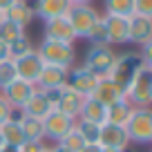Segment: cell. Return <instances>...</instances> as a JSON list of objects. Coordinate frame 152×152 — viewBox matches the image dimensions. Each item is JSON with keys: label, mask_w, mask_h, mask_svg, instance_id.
<instances>
[{"label": "cell", "mask_w": 152, "mask_h": 152, "mask_svg": "<svg viewBox=\"0 0 152 152\" xmlns=\"http://www.w3.org/2000/svg\"><path fill=\"white\" fill-rule=\"evenodd\" d=\"M148 40H152V18L134 14L130 18V43L143 47Z\"/></svg>", "instance_id": "ac0fdd59"}, {"label": "cell", "mask_w": 152, "mask_h": 152, "mask_svg": "<svg viewBox=\"0 0 152 152\" xmlns=\"http://www.w3.org/2000/svg\"><path fill=\"white\" fill-rule=\"evenodd\" d=\"M116 56L119 54L110 45H90V49L83 56V67L99 78H107L114 63H116Z\"/></svg>", "instance_id": "7a4b0ae2"}, {"label": "cell", "mask_w": 152, "mask_h": 152, "mask_svg": "<svg viewBox=\"0 0 152 152\" xmlns=\"http://www.w3.org/2000/svg\"><path fill=\"white\" fill-rule=\"evenodd\" d=\"M105 31H107L110 47L112 45L130 43V18H119V16H103Z\"/></svg>", "instance_id": "7c38bea8"}, {"label": "cell", "mask_w": 152, "mask_h": 152, "mask_svg": "<svg viewBox=\"0 0 152 152\" xmlns=\"http://www.w3.org/2000/svg\"><path fill=\"white\" fill-rule=\"evenodd\" d=\"M20 36H25V27L11 23V20H2V23H0V38H2L5 43H11V40H16V38H20Z\"/></svg>", "instance_id": "83f0119b"}, {"label": "cell", "mask_w": 152, "mask_h": 152, "mask_svg": "<svg viewBox=\"0 0 152 152\" xmlns=\"http://www.w3.org/2000/svg\"><path fill=\"white\" fill-rule=\"evenodd\" d=\"M43 38H47V40H61V43H72V45H74L76 34H74V29H72L67 16H65V18L47 20L45 27H43Z\"/></svg>", "instance_id": "4fadbf2b"}, {"label": "cell", "mask_w": 152, "mask_h": 152, "mask_svg": "<svg viewBox=\"0 0 152 152\" xmlns=\"http://www.w3.org/2000/svg\"><path fill=\"white\" fill-rule=\"evenodd\" d=\"M27 119V114H25L23 107H9V121L11 123H23Z\"/></svg>", "instance_id": "e575fe53"}, {"label": "cell", "mask_w": 152, "mask_h": 152, "mask_svg": "<svg viewBox=\"0 0 152 152\" xmlns=\"http://www.w3.org/2000/svg\"><path fill=\"white\" fill-rule=\"evenodd\" d=\"M78 119L87 121V123L103 125L105 121H107V107L90 96V99H85V103H83V110H81V114H78Z\"/></svg>", "instance_id": "ffe728a7"}, {"label": "cell", "mask_w": 152, "mask_h": 152, "mask_svg": "<svg viewBox=\"0 0 152 152\" xmlns=\"http://www.w3.org/2000/svg\"><path fill=\"white\" fill-rule=\"evenodd\" d=\"M130 143H152V107H134L125 123Z\"/></svg>", "instance_id": "5b68a950"}, {"label": "cell", "mask_w": 152, "mask_h": 152, "mask_svg": "<svg viewBox=\"0 0 152 152\" xmlns=\"http://www.w3.org/2000/svg\"><path fill=\"white\" fill-rule=\"evenodd\" d=\"M99 18H101V14L92 5H72L69 14H67V20H69L76 38H85Z\"/></svg>", "instance_id": "8992f818"}, {"label": "cell", "mask_w": 152, "mask_h": 152, "mask_svg": "<svg viewBox=\"0 0 152 152\" xmlns=\"http://www.w3.org/2000/svg\"><path fill=\"white\" fill-rule=\"evenodd\" d=\"M29 52H34V43H31V38H29V36H20V38H16V40L9 43V58H11V61L27 56Z\"/></svg>", "instance_id": "4316f807"}, {"label": "cell", "mask_w": 152, "mask_h": 152, "mask_svg": "<svg viewBox=\"0 0 152 152\" xmlns=\"http://www.w3.org/2000/svg\"><path fill=\"white\" fill-rule=\"evenodd\" d=\"M23 110H25V114L27 116H31V119H38V121H43L45 116H47L49 112H52V105H49V101L45 99V94L40 90L36 87V92H34L31 96H29V101L23 105Z\"/></svg>", "instance_id": "d6986e66"}, {"label": "cell", "mask_w": 152, "mask_h": 152, "mask_svg": "<svg viewBox=\"0 0 152 152\" xmlns=\"http://www.w3.org/2000/svg\"><path fill=\"white\" fill-rule=\"evenodd\" d=\"M27 2H29V0H27Z\"/></svg>", "instance_id": "7dc6e473"}, {"label": "cell", "mask_w": 152, "mask_h": 152, "mask_svg": "<svg viewBox=\"0 0 152 152\" xmlns=\"http://www.w3.org/2000/svg\"><path fill=\"white\" fill-rule=\"evenodd\" d=\"M45 148V141H25L20 145V152H40Z\"/></svg>", "instance_id": "836d02e7"}, {"label": "cell", "mask_w": 152, "mask_h": 152, "mask_svg": "<svg viewBox=\"0 0 152 152\" xmlns=\"http://www.w3.org/2000/svg\"><path fill=\"white\" fill-rule=\"evenodd\" d=\"M134 14L152 18V0H134Z\"/></svg>", "instance_id": "1f68e13d"}, {"label": "cell", "mask_w": 152, "mask_h": 152, "mask_svg": "<svg viewBox=\"0 0 152 152\" xmlns=\"http://www.w3.org/2000/svg\"><path fill=\"white\" fill-rule=\"evenodd\" d=\"M74 125H76V119H69L67 114L58 112V110H52V112L43 119L45 137L52 139L54 143H58L67 132H69V130H74Z\"/></svg>", "instance_id": "ba28073f"}, {"label": "cell", "mask_w": 152, "mask_h": 152, "mask_svg": "<svg viewBox=\"0 0 152 152\" xmlns=\"http://www.w3.org/2000/svg\"><path fill=\"white\" fill-rule=\"evenodd\" d=\"M34 92H36V85H31V83H25V81H20V78H16V81L9 83L5 90H0V96H2V99L11 105V107H23V105L29 101V96H31Z\"/></svg>", "instance_id": "8fae6325"}, {"label": "cell", "mask_w": 152, "mask_h": 152, "mask_svg": "<svg viewBox=\"0 0 152 152\" xmlns=\"http://www.w3.org/2000/svg\"><path fill=\"white\" fill-rule=\"evenodd\" d=\"M101 152H121V150H114V148H101Z\"/></svg>", "instance_id": "7bdbcfd3"}, {"label": "cell", "mask_w": 152, "mask_h": 152, "mask_svg": "<svg viewBox=\"0 0 152 152\" xmlns=\"http://www.w3.org/2000/svg\"><path fill=\"white\" fill-rule=\"evenodd\" d=\"M2 20H5V14H2V11H0V23H2Z\"/></svg>", "instance_id": "f6af8a7d"}, {"label": "cell", "mask_w": 152, "mask_h": 152, "mask_svg": "<svg viewBox=\"0 0 152 152\" xmlns=\"http://www.w3.org/2000/svg\"><path fill=\"white\" fill-rule=\"evenodd\" d=\"M83 103H85V96H81L78 92L69 90V87H61V96H58V103L54 110H58V112L67 114L69 119H78V114H81L83 110Z\"/></svg>", "instance_id": "5bb4252c"}, {"label": "cell", "mask_w": 152, "mask_h": 152, "mask_svg": "<svg viewBox=\"0 0 152 152\" xmlns=\"http://www.w3.org/2000/svg\"><path fill=\"white\" fill-rule=\"evenodd\" d=\"M16 2H18V0H0V11L5 14V11H7V9H11Z\"/></svg>", "instance_id": "74e56055"}, {"label": "cell", "mask_w": 152, "mask_h": 152, "mask_svg": "<svg viewBox=\"0 0 152 152\" xmlns=\"http://www.w3.org/2000/svg\"><path fill=\"white\" fill-rule=\"evenodd\" d=\"M0 134H2V141H5V145L20 148V145L25 143V134H23V128H20V123H11V121L2 123V125H0Z\"/></svg>", "instance_id": "cb8c5ba5"}, {"label": "cell", "mask_w": 152, "mask_h": 152, "mask_svg": "<svg viewBox=\"0 0 152 152\" xmlns=\"http://www.w3.org/2000/svg\"><path fill=\"white\" fill-rule=\"evenodd\" d=\"M49 152H72V150H67V148L61 145V143H54V145L49 148Z\"/></svg>", "instance_id": "ab89813d"}, {"label": "cell", "mask_w": 152, "mask_h": 152, "mask_svg": "<svg viewBox=\"0 0 152 152\" xmlns=\"http://www.w3.org/2000/svg\"><path fill=\"white\" fill-rule=\"evenodd\" d=\"M18 78L16 74V67H14V61H5L0 63V90H5L9 83H14Z\"/></svg>", "instance_id": "4dcf8cb0"}, {"label": "cell", "mask_w": 152, "mask_h": 152, "mask_svg": "<svg viewBox=\"0 0 152 152\" xmlns=\"http://www.w3.org/2000/svg\"><path fill=\"white\" fill-rule=\"evenodd\" d=\"M125 99L132 107H150L152 105V69L143 65L134 81L125 90Z\"/></svg>", "instance_id": "277c9868"}, {"label": "cell", "mask_w": 152, "mask_h": 152, "mask_svg": "<svg viewBox=\"0 0 152 152\" xmlns=\"http://www.w3.org/2000/svg\"><path fill=\"white\" fill-rule=\"evenodd\" d=\"M5 61H11L9 58V43H5L0 38V63H5Z\"/></svg>", "instance_id": "8d00e7d4"}, {"label": "cell", "mask_w": 152, "mask_h": 152, "mask_svg": "<svg viewBox=\"0 0 152 152\" xmlns=\"http://www.w3.org/2000/svg\"><path fill=\"white\" fill-rule=\"evenodd\" d=\"M9 107H11V105L7 103V101L2 99V96H0V125L9 121Z\"/></svg>", "instance_id": "d590c367"}, {"label": "cell", "mask_w": 152, "mask_h": 152, "mask_svg": "<svg viewBox=\"0 0 152 152\" xmlns=\"http://www.w3.org/2000/svg\"><path fill=\"white\" fill-rule=\"evenodd\" d=\"M58 143H61V145H65L67 150H72V152H81V150H83V145H85V141H83L81 132L76 130V125H74V130H69V132H67Z\"/></svg>", "instance_id": "f1b7e54d"}, {"label": "cell", "mask_w": 152, "mask_h": 152, "mask_svg": "<svg viewBox=\"0 0 152 152\" xmlns=\"http://www.w3.org/2000/svg\"><path fill=\"white\" fill-rule=\"evenodd\" d=\"M20 128H23L25 141H45V128H43V121L27 116V119L20 123Z\"/></svg>", "instance_id": "d4e9b609"}, {"label": "cell", "mask_w": 152, "mask_h": 152, "mask_svg": "<svg viewBox=\"0 0 152 152\" xmlns=\"http://www.w3.org/2000/svg\"><path fill=\"white\" fill-rule=\"evenodd\" d=\"M40 152H49V148H47V145H45V148H43V150H40Z\"/></svg>", "instance_id": "bcb514c9"}, {"label": "cell", "mask_w": 152, "mask_h": 152, "mask_svg": "<svg viewBox=\"0 0 152 152\" xmlns=\"http://www.w3.org/2000/svg\"><path fill=\"white\" fill-rule=\"evenodd\" d=\"M76 130L81 132V137H83V141H85V143L99 145V139H101V125H96V123H87V121L76 119Z\"/></svg>", "instance_id": "484cf974"}, {"label": "cell", "mask_w": 152, "mask_h": 152, "mask_svg": "<svg viewBox=\"0 0 152 152\" xmlns=\"http://www.w3.org/2000/svg\"><path fill=\"white\" fill-rule=\"evenodd\" d=\"M139 56H141L143 65H145V67H150V69H152V40H148V43H145V45L141 47Z\"/></svg>", "instance_id": "d6a6232c"}, {"label": "cell", "mask_w": 152, "mask_h": 152, "mask_svg": "<svg viewBox=\"0 0 152 152\" xmlns=\"http://www.w3.org/2000/svg\"><path fill=\"white\" fill-rule=\"evenodd\" d=\"M36 52L45 65L72 69L76 63V49L72 43H61V40H47V38H43Z\"/></svg>", "instance_id": "6da1fadb"}, {"label": "cell", "mask_w": 152, "mask_h": 152, "mask_svg": "<svg viewBox=\"0 0 152 152\" xmlns=\"http://www.w3.org/2000/svg\"><path fill=\"white\" fill-rule=\"evenodd\" d=\"M72 5H92V0H69Z\"/></svg>", "instance_id": "b9f144b4"}, {"label": "cell", "mask_w": 152, "mask_h": 152, "mask_svg": "<svg viewBox=\"0 0 152 152\" xmlns=\"http://www.w3.org/2000/svg\"><path fill=\"white\" fill-rule=\"evenodd\" d=\"M105 16H119V18H132L134 16V0H103Z\"/></svg>", "instance_id": "603a6c76"}, {"label": "cell", "mask_w": 152, "mask_h": 152, "mask_svg": "<svg viewBox=\"0 0 152 152\" xmlns=\"http://www.w3.org/2000/svg\"><path fill=\"white\" fill-rule=\"evenodd\" d=\"M81 152H101V145H92V143H85Z\"/></svg>", "instance_id": "f35d334b"}, {"label": "cell", "mask_w": 152, "mask_h": 152, "mask_svg": "<svg viewBox=\"0 0 152 152\" xmlns=\"http://www.w3.org/2000/svg\"><path fill=\"white\" fill-rule=\"evenodd\" d=\"M92 99L99 101V103L105 105V107H110V105L123 101L125 99V92L121 90L114 81H110V78H101L99 85H96V90H94V94H92Z\"/></svg>", "instance_id": "2e32d148"}, {"label": "cell", "mask_w": 152, "mask_h": 152, "mask_svg": "<svg viewBox=\"0 0 152 152\" xmlns=\"http://www.w3.org/2000/svg\"><path fill=\"white\" fill-rule=\"evenodd\" d=\"M132 112H134V107L128 103V99H123V101H119V103H114V105L107 107V121H105V123L123 125L125 128V123H128V119L132 116Z\"/></svg>", "instance_id": "7402d4cb"}, {"label": "cell", "mask_w": 152, "mask_h": 152, "mask_svg": "<svg viewBox=\"0 0 152 152\" xmlns=\"http://www.w3.org/2000/svg\"><path fill=\"white\" fill-rule=\"evenodd\" d=\"M101 148H114V150H121V148L130 145V139L125 134L123 125H112V123H103L101 125V139H99Z\"/></svg>", "instance_id": "9a60e30c"}, {"label": "cell", "mask_w": 152, "mask_h": 152, "mask_svg": "<svg viewBox=\"0 0 152 152\" xmlns=\"http://www.w3.org/2000/svg\"><path fill=\"white\" fill-rule=\"evenodd\" d=\"M99 76H94L92 72H87L83 65L78 67H72L69 74H67V87L74 92H78L81 96H85V99H90L92 94H94L96 85H99Z\"/></svg>", "instance_id": "52a82bcc"}, {"label": "cell", "mask_w": 152, "mask_h": 152, "mask_svg": "<svg viewBox=\"0 0 152 152\" xmlns=\"http://www.w3.org/2000/svg\"><path fill=\"white\" fill-rule=\"evenodd\" d=\"M2 148H5V141H2V134H0V150H2Z\"/></svg>", "instance_id": "ee69618b"}, {"label": "cell", "mask_w": 152, "mask_h": 152, "mask_svg": "<svg viewBox=\"0 0 152 152\" xmlns=\"http://www.w3.org/2000/svg\"><path fill=\"white\" fill-rule=\"evenodd\" d=\"M72 9L69 0H34V14L43 18V23L54 18H65Z\"/></svg>", "instance_id": "30bf717a"}, {"label": "cell", "mask_w": 152, "mask_h": 152, "mask_svg": "<svg viewBox=\"0 0 152 152\" xmlns=\"http://www.w3.org/2000/svg\"><path fill=\"white\" fill-rule=\"evenodd\" d=\"M14 67H16V74H18L20 81L36 85V83H38V76H40V72H43V67H45V63L40 61L38 52L34 49V52H29L27 56L16 58V61H14Z\"/></svg>", "instance_id": "9c48e42d"}, {"label": "cell", "mask_w": 152, "mask_h": 152, "mask_svg": "<svg viewBox=\"0 0 152 152\" xmlns=\"http://www.w3.org/2000/svg\"><path fill=\"white\" fill-rule=\"evenodd\" d=\"M36 18V14H34V7L29 5L27 0H18L11 9L5 11V20H11V23L20 25V27H27L31 20Z\"/></svg>", "instance_id": "44dd1931"}, {"label": "cell", "mask_w": 152, "mask_h": 152, "mask_svg": "<svg viewBox=\"0 0 152 152\" xmlns=\"http://www.w3.org/2000/svg\"><path fill=\"white\" fill-rule=\"evenodd\" d=\"M0 152H20V148H14V145H5Z\"/></svg>", "instance_id": "60d3db41"}, {"label": "cell", "mask_w": 152, "mask_h": 152, "mask_svg": "<svg viewBox=\"0 0 152 152\" xmlns=\"http://www.w3.org/2000/svg\"><path fill=\"white\" fill-rule=\"evenodd\" d=\"M143 67V61L139 56V52H125L121 56H116V63H114L112 72H110V81H114L121 90H128L130 83L134 81V76L139 74V69Z\"/></svg>", "instance_id": "3957f363"}, {"label": "cell", "mask_w": 152, "mask_h": 152, "mask_svg": "<svg viewBox=\"0 0 152 152\" xmlns=\"http://www.w3.org/2000/svg\"><path fill=\"white\" fill-rule=\"evenodd\" d=\"M67 74H69V69L45 65L43 72H40V76H38L36 87L38 90H58V87H65L67 85Z\"/></svg>", "instance_id": "e0dca14e"}, {"label": "cell", "mask_w": 152, "mask_h": 152, "mask_svg": "<svg viewBox=\"0 0 152 152\" xmlns=\"http://www.w3.org/2000/svg\"><path fill=\"white\" fill-rule=\"evenodd\" d=\"M87 40H90L92 45H110V40H107V31H105V23H103V18H99L96 20V25L90 29V34H87Z\"/></svg>", "instance_id": "f546056e"}]
</instances>
